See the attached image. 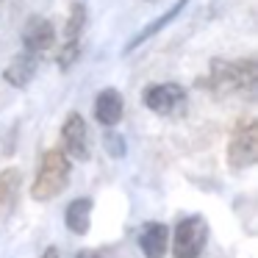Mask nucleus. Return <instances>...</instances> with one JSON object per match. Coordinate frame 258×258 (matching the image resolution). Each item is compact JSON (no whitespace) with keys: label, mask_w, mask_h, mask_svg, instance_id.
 <instances>
[{"label":"nucleus","mask_w":258,"mask_h":258,"mask_svg":"<svg viewBox=\"0 0 258 258\" xmlns=\"http://www.w3.org/2000/svg\"><path fill=\"white\" fill-rule=\"evenodd\" d=\"M70 172H73V164L58 147L45 150V156L39 161V172H36L34 186H31V197L36 203H47L53 197H58L70 183Z\"/></svg>","instance_id":"obj_1"},{"label":"nucleus","mask_w":258,"mask_h":258,"mask_svg":"<svg viewBox=\"0 0 258 258\" xmlns=\"http://www.w3.org/2000/svg\"><path fill=\"white\" fill-rule=\"evenodd\" d=\"M211 89L222 92V95H233V92H252L258 81V61L255 58H214L211 61Z\"/></svg>","instance_id":"obj_2"},{"label":"nucleus","mask_w":258,"mask_h":258,"mask_svg":"<svg viewBox=\"0 0 258 258\" xmlns=\"http://www.w3.org/2000/svg\"><path fill=\"white\" fill-rule=\"evenodd\" d=\"M258 158V122L250 117H244L241 122H236V128L230 131L228 139V164L233 169H247L252 167Z\"/></svg>","instance_id":"obj_3"},{"label":"nucleus","mask_w":258,"mask_h":258,"mask_svg":"<svg viewBox=\"0 0 258 258\" xmlns=\"http://www.w3.org/2000/svg\"><path fill=\"white\" fill-rule=\"evenodd\" d=\"M208 241V222L200 214L183 217L172 230V255L175 258H197Z\"/></svg>","instance_id":"obj_4"},{"label":"nucleus","mask_w":258,"mask_h":258,"mask_svg":"<svg viewBox=\"0 0 258 258\" xmlns=\"http://www.w3.org/2000/svg\"><path fill=\"white\" fill-rule=\"evenodd\" d=\"M61 142H64V156L86 161L89 158V128L78 111H70L61 125Z\"/></svg>","instance_id":"obj_5"},{"label":"nucleus","mask_w":258,"mask_h":258,"mask_svg":"<svg viewBox=\"0 0 258 258\" xmlns=\"http://www.w3.org/2000/svg\"><path fill=\"white\" fill-rule=\"evenodd\" d=\"M183 100H186V92L178 84H153L142 92V103L156 114H172Z\"/></svg>","instance_id":"obj_6"},{"label":"nucleus","mask_w":258,"mask_h":258,"mask_svg":"<svg viewBox=\"0 0 258 258\" xmlns=\"http://www.w3.org/2000/svg\"><path fill=\"white\" fill-rule=\"evenodd\" d=\"M53 42H56V28H53L50 20L45 17H31L23 28V45L25 53H42V50H50Z\"/></svg>","instance_id":"obj_7"},{"label":"nucleus","mask_w":258,"mask_h":258,"mask_svg":"<svg viewBox=\"0 0 258 258\" xmlns=\"http://www.w3.org/2000/svg\"><path fill=\"white\" fill-rule=\"evenodd\" d=\"M122 111H125V100L117 89H100L95 97V119L106 128H114V125L122 119Z\"/></svg>","instance_id":"obj_8"},{"label":"nucleus","mask_w":258,"mask_h":258,"mask_svg":"<svg viewBox=\"0 0 258 258\" xmlns=\"http://www.w3.org/2000/svg\"><path fill=\"white\" fill-rule=\"evenodd\" d=\"M36 67H39V58H36L34 53H20V56H14L12 61H9V67L3 70V81L12 84L14 89H25V86L34 81Z\"/></svg>","instance_id":"obj_9"},{"label":"nucleus","mask_w":258,"mask_h":258,"mask_svg":"<svg viewBox=\"0 0 258 258\" xmlns=\"http://www.w3.org/2000/svg\"><path fill=\"white\" fill-rule=\"evenodd\" d=\"M169 244V228L164 222H147L139 233V250L145 258H164Z\"/></svg>","instance_id":"obj_10"},{"label":"nucleus","mask_w":258,"mask_h":258,"mask_svg":"<svg viewBox=\"0 0 258 258\" xmlns=\"http://www.w3.org/2000/svg\"><path fill=\"white\" fill-rule=\"evenodd\" d=\"M186 6H189V0H175V3H172V6L167 9V12H164V14H158V17L153 20V23H147L145 28H142L139 34H136L134 39H131L128 45H125V53L136 50V47H139L142 42H147V39H150V36H156L158 31H164V28H167L169 23H175V20L180 17V12H183Z\"/></svg>","instance_id":"obj_11"},{"label":"nucleus","mask_w":258,"mask_h":258,"mask_svg":"<svg viewBox=\"0 0 258 258\" xmlns=\"http://www.w3.org/2000/svg\"><path fill=\"white\" fill-rule=\"evenodd\" d=\"M64 222L73 233L84 236L89 233V225H92V200L89 197H78L67 206V214H64Z\"/></svg>","instance_id":"obj_12"},{"label":"nucleus","mask_w":258,"mask_h":258,"mask_svg":"<svg viewBox=\"0 0 258 258\" xmlns=\"http://www.w3.org/2000/svg\"><path fill=\"white\" fill-rule=\"evenodd\" d=\"M20 180H23V175H20V169H14V167H6L3 172H0V208H3V211H9V208L17 203Z\"/></svg>","instance_id":"obj_13"},{"label":"nucleus","mask_w":258,"mask_h":258,"mask_svg":"<svg viewBox=\"0 0 258 258\" xmlns=\"http://www.w3.org/2000/svg\"><path fill=\"white\" fill-rule=\"evenodd\" d=\"M86 23V9L84 6H73L70 20L64 25V45H81V31Z\"/></svg>","instance_id":"obj_14"},{"label":"nucleus","mask_w":258,"mask_h":258,"mask_svg":"<svg viewBox=\"0 0 258 258\" xmlns=\"http://www.w3.org/2000/svg\"><path fill=\"white\" fill-rule=\"evenodd\" d=\"M78 56H81V45H61V47H58V58H56V61H58V67H61V70H70Z\"/></svg>","instance_id":"obj_15"},{"label":"nucleus","mask_w":258,"mask_h":258,"mask_svg":"<svg viewBox=\"0 0 258 258\" xmlns=\"http://www.w3.org/2000/svg\"><path fill=\"white\" fill-rule=\"evenodd\" d=\"M103 145H106V150L111 153L114 158H119V156H125V139L119 134H108L106 139H103Z\"/></svg>","instance_id":"obj_16"},{"label":"nucleus","mask_w":258,"mask_h":258,"mask_svg":"<svg viewBox=\"0 0 258 258\" xmlns=\"http://www.w3.org/2000/svg\"><path fill=\"white\" fill-rule=\"evenodd\" d=\"M39 258H61V252H58V247H47Z\"/></svg>","instance_id":"obj_17"},{"label":"nucleus","mask_w":258,"mask_h":258,"mask_svg":"<svg viewBox=\"0 0 258 258\" xmlns=\"http://www.w3.org/2000/svg\"><path fill=\"white\" fill-rule=\"evenodd\" d=\"M75 258H100V252H97V250H81Z\"/></svg>","instance_id":"obj_18"}]
</instances>
